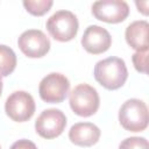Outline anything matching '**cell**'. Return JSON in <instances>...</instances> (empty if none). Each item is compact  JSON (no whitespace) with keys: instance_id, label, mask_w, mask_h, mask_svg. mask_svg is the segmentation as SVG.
<instances>
[{"instance_id":"obj_17","label":"cell","mask_w":149,"mask_h":149,"mask_svg":"<svg viewBox=\"0 0 149 149\" xmlns=\"http://www.w3.org/2000/svg\"><path fill=\"white\" fill-rule=\"evenodd\" d=\"M10 149H37L36 144L29 140H26V139H22V140H19L16 142H14L10 147Z\"/></svg>"},{"instance_id":"obj_13","label":"cell","mask_w":149,"mask_h":149,"mask_svg":"<svg viewBox=\"0 0 149 149\" xmlns=\"http://www.w3.org/2000/svg\"><path fill=\"white\" fill-rule=\"evenodd\" d=\"M16 66V55L12 48L0 44V76H9Z\"/></svg>"},{"instance_id":"obj_5","label":"cell","mask_w":149,"mask_h":149,"mask_svg":"<svg viewBox=\"0 0 149 149\" xmlns=\"http://www.w3.org/2000/svg\"><path fill=\"white\" fill-rule=\"evenodd\" d=\"M70 90L69 79L58 72H51L47 74L40 83L38 93L43 101L49 104L62 102Z\"/></svg>"},{"instance_id":"obj_7","label":"cell","mask_w":149,"mask_h":149,"mask_svg":"<svg viewBox=\"0 0 149 149\" xmlns=\"http://www.w3.org/2000/svg\"><path fill=\"white\" fill-rule=\"evenodd\" d=\"M66 126L65 114L57 108L43 111L35 121L36 133L44 139H55L59 136Z\"/></svg>"},{"instance_id":"obj_18","label":"cell","mask_w":149,"mask_h":149,"mask_svg":"<svg viewBox=\"0 0 149 149\" xmlns=\"http://www.w3.org/2000/svg\"><path fill=\"white\" fill-rule=\"evenodd\" d=\"M2 86H3V84H2V78H1V76H0V97H1V92H2Z\"/></svg>"},{"instance_id":"obj_12","label":"cell","mask_w":149,"mask_h":149,"mask_svg":"<svg viewBox=\"0 0 149 149\" xmlns=\"http://www.w3.org/2000/svg\"><path fill=\"white\" fill-rule=\"evenodd\" d=\"M148 29L149 23L146 20H139L132 22L125 33L126 41L128 45L136 51L148 49Z\"/></svg>"},{"instance_id":"obj_9","label":"cell","mask_w":149,"mask_h":149,"mask_svg":"<svg viewBox=\"0 0 149 149\" xmlns=\"http://www.w3.org/2000/svg\"><path fill=\"white\" fill-rule=\"evenodd\" d=\"M92 14L100 21L119 23L129 15V6L122 0H100L92 5Z\"/></svg>"},{"instance_id":"obj_4","label":"cell","mask_w":149,"mask_h":149,"mask_svg":"<svg viewBox=\"0 0 149 149\" xmlns=\"http://www.w3.org/2000/svg\"><path fill=\"white\" fill-rule=\"evenodd\" d=\"M47 29L49 34L59 42H69L73 40L78 33V19L70 10H58L47 20Z\"/></svg>"},{"instance_id":"obj_15","label":"cell","mask_w":149,"mask_h":149,"mask_svg":"<svg viewBox=\"0 0 149 149\" xmlns=\"http://www.w3.org/2000/svg\"><path fill=\"white\" fill-rule=\"evenodd\" d=\"M119 149H149V143L146 137L132 136L125 139L120 143Z\"/></svg>"},{"instance_id":"obj_3","label":"cell","mask_w":149,"mask_h":149,"mask_svg":"<svg viewBox=\"0 0 149 149\" xmlns=\"http://www.w3.org/2000/svg\"><path fill=\"white\" fill-rule=\"evenodd\" d=\"M69 102L74 114L87 118L98 111L100 98L93 86L88 84H79L70 92Z\"/></svg>"},{"instance_id":"obj_2","label":"cell","mask_w":149,"mask_h":149,"mask_svg":"<svg viewBox=\"0 0 149 149\" xmlns=\"http://www.w3.org/2000/svg\"><path fill=\"white\" fill-rule=\"evenodd\" d=\"M148 107L140 99H128L119 109V122L129 132H142L148 127Z\"/></svg>"},{"instance_id":"obj_16","label":"cell","mask_w":149,"mask_h":149,"mask_svg":"<svg viewBox=\"0 0 149 149\" xmlns=\"http://www.w3.org/2000/svg\"><path fill=\"white\" fill-rule=\"evenodd\" d=\"M133 64L135 66V69L139 72L142 73H147V64H148V49L147 50H141V51H136L133 54Z\"/></svg>"},{"instance_id":"obj_11","label":"cell","mask_w":149,"mask_h":149,"mask_svg":"<svg viewBox=\"0 0 149 149\" xmlns=\"http://www.w3.org/2000/svg\"><path fill=\"white\" fill-rule=\"evenodd\" d=\"M100 129L91 122H77L69 130L70 141L79 147H91L100 139Z\"/></svg>"},{"instance_id":"obj_6","label":"cell","mask_w":149,"mask_h":149,"mask_svg":"<svg viewBox=\"0 0 149 149\" xmlns=\"http://www.w3.org/2000/svg\"><path fill=\"white\" fill-rule=\"evenodd\" d=\"M5 112L13 121H28L35 113L34 98L26 91H15L7 98Z\"/></svg>"},{"instance_id":"obj_8","label":"cell","mask_w":149,"mask_h":149,"mask_svg":"<svg viewBox=\"0 0 149 149\" xmlns=\"http://www.w3.org/2000/svg\"><path fill=\"white\" fill-rule=\"evenodd\" d=\"M17 45L27 57L40 58L50 50V40L40 29H28L20 35Z\"/></svg>"},{"instance_id":"obj_1","label":"cell","mask_w":149,"mask_h":149,"mask_svg":"<svg viewBox=\"0 0 149 149\" xmlns=\"http://www.w3.org/2000/svg\"><path fill=\"white\" fill-rule=\"evenodd\" d=\"M95 80L107 90H118L126 83L128 70L123 59L108 57L99 61L94 66Z\"/></svg>"},{"instance_id":"obj_19","label":"cell","mask_w":149,"mask_h":149,"mask_svg":"<svg viewBox=\"0 0 149 149\" xmlns=\"http://www.w3.org/2000/svg\"><path fill=\"white\" fill-rule=\"evenodd\" d=\"M0 149H1V148H0Z\"/></svg>"},{"instance_id":"obj_10","label":"cell","mask_w":149,"mask_h":149,"mask_svg":"<svg viewBox=\"0 0 149 149\" xmlns=\"http://www.w3.org/2000/svg\"><path fill=\"white\" fill-rule=\"evenodd\" d=\"M112 44L111 34L102 27L97 24L88 26L81 37V45L84 49L93 55H99L109 49Z\"/></svg>"},{"instance_id":"obj_14","label":"cell","mask_w":149,"mask_h":149,"mask_svg":"<svg viewBox=\"0 0 149 149\" xmlns=\"http://www.w3.org/2000/svg\"><path fill=\"white\" fill-rule=\"evenodd\" d=\"M52 0H24L23 6L28 13L35 16H42L52 6Z\"/></svg>"}]
</instances>
